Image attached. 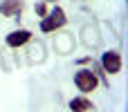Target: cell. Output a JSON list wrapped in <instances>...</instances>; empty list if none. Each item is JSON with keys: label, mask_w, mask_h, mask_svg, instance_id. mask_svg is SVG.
Listing matches in <instances>:
<instances>
[{"label": "cell", "mask_w": 128, "mask_h": 112, "mask_svg": "<svg viewBox=\"0 0 128 112\" xmlns=\"http://www.w3.org/2000/svg\"><path fill=\"white\" fill-rule=\"evenodd\" d=\"M65 22H68V18H65V11H63L61 7H54V9L50 11V16H47V18H43V22H40V29H43V31H54V29L63 27Z\"/></svg>", "instance_id": "1"}, {"label": "cell", "mask_w": 128, "mask_h": 112, "mask_svg": "<svg viewBox=\"0 0 128 112\" xmlns=\"http://www.w3.org/2000/svg\"><path fill=\"white\" fill-rule=\"evenodd\" d=\"M74 83H76V88H79L81 92H92V90L97 88L99 79H97V74L90 72V70H79V72L74 74Z\"/></svg>", "instance_id": "2"}, {"label": "cell", "mask_w": 128, "mask_h": 112, "mask_svg": "<svg viewBox=\"0 0 128 112\" xmlns=\"http://www.w3.org/2000/svg\"><path fill=\"white\" fill-rule=\"evenodd\" d=\"M101 65H104V70H106L108 74H117V72L122 70V56H119L117 52H106V54L101 56Z\"/></svg>", "instance_id": "3"}, {"label": "cell", "mask_w": 128, "mask_h": 112, "mask_svg": "<svg viewBox=\"0 0 128 112\" xmlns=\"http://www.w3.org/2000/svg\"><path fill=\"white\" fill-rule=\"evenodd\" d=\"M29 38H32V31H27V29H16V31H11V34L7 36V45H9V47H20V45L29 43Z\"/></svg>", "instance_id": "4"}, {"label": "cell", "mask_w": 128, "mask_h": 112, "mask_svg": "<svg viewBox=\"0 0 128 112\" xmlns=\"http://www.w3.org/2000/svg\"><path fill=\"white\" fill-rule=\"evenodd\" d=\"M22 11V0H2L0 13L2 16H20Z\"/></svg>", "instance_id": "5"}, {"label": "cell", "mask_w": 128, "mask_h": 112, "mask_svg": "<svg viewBox=\"0 0 128 112\" xmlns=\"http://www.w3.org/2000/svg\"><path fill=\"white\" fill-rule=\"evenodd\" d=\"M90 108H92V103L88 99H83V97H76V99L70 101V110L72 112H88Z\"/></svg>", "instance_id": "6"}, {"label": "cell", "mask_w": 128, "mask_h": 112, "mask_svg": "<svg viewBox=\"0 0 128 112\" xmlns=\"http://www.w3.org/2000/svg\"><path fill=\"white\" fill-rule=\"evenodd\" d=\"M36 13H38V16H45V13H47V7H45L43 2H38V4H36Z\"/></svg>", "instance_id": "7"}, {"label": "cell", "mask_w": 128, "mask_h": 112, "mask_svg": "<svg viewBox=\"0 0 128 112\" xmlns=\"http://www.w3.org/2000/svg\"><path fill=\"white\" fill-rule=\"evenodd\" d=\"M50 2H56V0H50Z\"/></svg>", "instance_id": "8"}]
</instances>
